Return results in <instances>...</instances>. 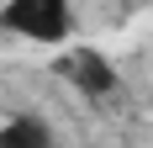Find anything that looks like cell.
I'll return each mask as SVG.
<instances>
[{
    "mask_svg": "<svg viewBox=\"0 0 153 148\" xmlns=\"http://www.w3.org/2000/svg\"><path fill=\"white\" fill-rule=\"evenodd\" d=\"M0 27L11 37H27V43L63 48L79 27V11H74V0H5L0 5Z\"/></svg>",
    "mask_w": 153,
    "mask_h": 148,
    "instance_id": "obj_1",
    "label": "cell"
},
{
    "mask_svg": "<svg viewBox=\"0 0 153 148\" xmlns=\"http://www.w3.org/2000/svg\"><path fill=\"white\" fill-rule=\"evenodd\" d=\"M58 74L79 90V95H90V101H100V95H116V90H122V74H116V64H111L106 53H95V48H79V53H69V58L58 64Z\"/></svg>",
    "mask_w": 153,
    "mask_h": 148,
    "instance_id": "obj_2",
    "label": "cell"
},
{
    "mask_svg": "<svg viewBox=\"0 0 153 148\" xmlns=\"http://www.w3.org/2000/svg\"><path fill=\"white\" fill-rule=\"evenodd\" d=\"M0 148H53V122L42 111H16L0 122Z\"/></svg>",
    "mask_w": 153,
    "mask_h": 148,
    "instance_id": "obj_3",
    "label": "cell"
}]
</instances>
